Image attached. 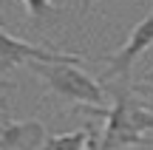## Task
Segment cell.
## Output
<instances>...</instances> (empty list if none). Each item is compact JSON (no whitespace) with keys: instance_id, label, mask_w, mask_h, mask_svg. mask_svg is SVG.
Masks as SVG:
<instances>
[{"instance_id":"12","label":"cell","mask_w":153,"mask_h":150,"mask_svg":"<svg viewBox=\"0 0 153 150\" xmlns=\"http://www.w3.org/2000/svg\"><path fill=\"white\" fill-rule=\"evenodd\" d=\"M142 82H153V71H148V74H145V77H142Z\"/></svg>"},{"instance_id":"5","label":"cell","mask_w":153,"mask_h":150,"mask_svg":"<svg viewBox=\"0 0 153 150\" xmlns=\"http://www.w3.org/2000/svg\"><path fill=\"white\" fill-rule=\"evenodd\" d=\"M48 130L37 119H3L0 125V150H43Z\"/></svg>"},{"instance_id":"4","label":"cell","mask_w":153,"mask_h":150,"mask_svg":"<svg viewBox=\"0 0 153 150\" xmlns=\"http://www.w3.org/2000/svg\"><path fill=\"white\" fill-rule=\"evenodd\" d=\"M23 62H76L82 65L85 57L79 54H62V51L51 48V45H37L28 43V40H17L11 37L6 28H0V77L6 71H11L14 65H23Z\"/></svg>"},{"instance_id":"7","label":"cell","mask_w":153,"mask_h":150,"mask_svg":"<svg viewBox=\"0 0 153 150\" xmlns=\"http://www.w3.org/2000/svg\"><path fill=\"white\" fill-rule=\"evenodd\" d=\"M23 3H26V11H28V17H31V23H34V26H40L45 17L57 14L54 0H23Z\"/></svg>"},{"instance_id":"10","label":"cell","mask_w":153,"mask_h":150,"mask_svg":"<svg viewBox=\"0 0 153 150\" xmlns=\"http://www.w3.org/2000/svg\"><path fill=\"white\" fill-rule=\"evenodd\" d=\"M11 91H14V85H11V82H3V79H0V108H6V96H9Z\"/></svg>"},{"instance_id":"13","label":"cell","mask_w":153,"mask_h":150,"mask_svg":"<svg viewBox=\"0 0 153 150\" xmlns=\"http://www.w3.org/2000/svg\"><path fill=\"white\" fill-rule=\"evenodd\" d=\"M9 23H6V17H3V11H0V28H6Z\"/></svg>"},{"instance_id":"3","label":"cell","mask_w":153,"mask_h":150,"mask_svg":"<svg viewBox=\"0 0 153 150\" xmlns=\"http://www.w3.org/2000/svg\"><path fill=\"white\" fill-rule=\"evenodd\" d=\"M148 48H153V9L131 28L128 40L119 45V51H116L114 57H108V68H105V74L99 77V82H116V79L133 82V77H131L133 65H136V60Z\"/></svg>"},{"instance_id":"1","label":"cell","mask_w":153,"mask_h":150,"mask_svg":"<svg viewBox=\"0 0 153 150\" xmlns=\"http://www.w3.org/2000/svg\"><path fill=\"white\" fill-rule=\"evenodd\" d=\"M108 88L111 108H91L85 105L82 111L88 116L105 119L99 130V145L102 147H148L153 145V108L133 91V82H102Z\"/></svg>"},{"instance_id":"8","label":"cell","mask_w":153,"mask_h":150,"mask_svg":"<svg viewBox=\"0 0 153 150\" xmlns=\"http://www.w3.org/2000/svg\"><path fill=\"white\" fill-rule=\"evenodd\" d=\"M97 139H99V130H97V125H91V147L88 150H131V147H102Z\"/></svg>"},{"instance_id":"2","label":"cell","mask_w":153,"mask_h":150,"mask_svg":"<svg viewBox=\"0 0 153 150\" xmlns=\"http://www.w3.org/2000/svg\"><path fill=\"white\" fill-rule=\"evenodd\" d=\"M34 77H40L48 85L51 94H57L65 102H76L79 108H105L108 88L99 79L88 77L76 62H28Z\"/></svg>"},{"instance_id":"9","label":"cell","mask_w":153,"mask_h":150,"mask_svg":"<svg viewBox=\"0 0 153 150\" xmlns=\"http://www.w3.org/2000/svg\"><path fill=\"white\" fill-rule=\"evenodd\" d=\"M133 91H136L139 96H148V99H153V82H136V85H133Z\"/></svg>"},{"instance_id":"6","label":"cell","mask_w":153,"mask_h":150,"mask_svg":"<svg viewBox=\"0 0 153 150\" xmlns=\"http://www.w3.org/2000/svg\"><path fill=\"white\" fill-rule=\"evenodd\" d=\"M88 147H91V125L71 130V133H54L43 145V150H88Z\"/></svg>"},{"instance_id":"11","label":"cell","mask_w":153,"mask_h":150,"mask_svg":"<svg viewBox=\"0 0 153 150\" xmlns=\"http://www.w3.org/2000/svg\"><path fill=\"white\" fill-rule=\"evenodd\" d=\"M91 3H94V0H79V9H82V11H88V6H91Z\"/></svg>"}]
</instances>
